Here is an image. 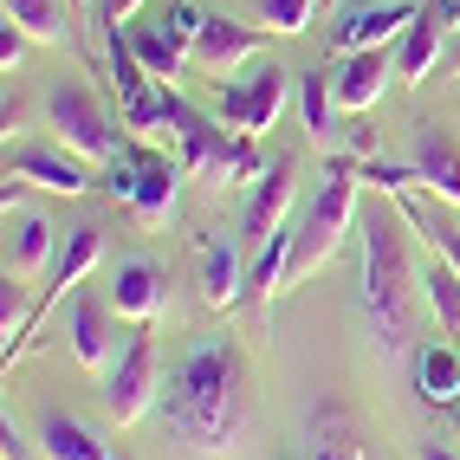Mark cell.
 <instances>
[{
    "label": "cell",
    "mask_w": 460,
    "mask_h": 460,
    "mask_svg": "<svg viewBox=\"0 0 460 460\" xmlns=\"http://www.w3.org/2000/svg\"><path fill=\"white\" fill-rule=\"evenodd\" d=\"M163 428L201 460H234L253 435V389H247V357L234 337H208L169 370L163 402H156Z\"/></svg>",
    "instance_id": "obj_1"
},
{
    "label": "cell",
    "mask_w": 460,
    "mask_h": 460,
    "mask_svg": "<svg viewBox=\"0 0 460 460\" xmlns=\"http://www.w3.org/2000/svg\"><path fill=\"white\" fill-rule=\"evenodd\" d=\"M409 221L402 208H370L357 221L363 240V312H370V331L389 357H409L415 344V312H421V279H415V260H409Z\"/></svg>",
    "instance_id": "obj_2"
},
{
    "label": "cell",
    "mask_w": 460,
    "mask_h": 460,
    "mask_svg": "<svg viewBox=\"0 0 460 460\" xmlns=\"http://www.w3.org/2000/svg\"><path fill=\"white\" fill-rule=\"evenodd\" d=\"M357 156H331L324 163V181H318V195L305 201L298 214V227H292V260H286V292L305 286L312 272H324L337 260V247L350 240L357 227Z\"/></svg>",
    "instance_id": "obj_3"
},
{
    "label": "cell",
    "mask_w": 460,
    "mask_h": 460,
    "mask_svg": "<svg viewBox=\"0 0 460 460\" xmlns=\"http://www.w3.org/2000/svg\"><path fill=\"white\" fill-rule=\"evenodd\" d=\"M46 124H52L58 143H66L72 156H84V163H117V149H124V143H117V130H111V117H104V104H98V91L78 84V78L52 84Z\"/></svg>",
    "instance_id": "obj_4"
},
{
    "label": "cell",
    "mask_w": 460,
    "mask_h": 460,
    "mask_svg": "<svg viewBox=\"0 0 460 460\" xmlns=\"http://www.w3.org/2000/svg\"><path fill=\"white\" fill-rule=\"evenodd\" d=\"M298 78L286 66H272V58H253L240 78L221 84V124L240 130V137H266L272 124H279V111H286V91Z\"/></svg>",
    "instance_id": "obj_5"
},
{
    "label": "cell",
    "mask_w": 460,
    "mask_h": 460,
    "mask_svg": "<svg viewBox=\"0 0 460 460\" xmlns=\"http://www.w3.org/2000/svg\"><path fill=\"white\" fill-rule=\"evenodd\" d=\"M156 402H163V383H156V331L137 324V337L124 344V357H117L111 376H104V409H111L117 428H130V421H143Z\"/></svg>",
    "instance_id": "obj_6"
},
{
    "label": "cell",
    "mask_w": 460,
    "mask_h": 460,
    "mask_svg": "<svg viewBox=\"0 0 460 460\" xmlns=\"http://www.w3.org/2000/svg\"><path fill=\"white\" fill-rule=\"evenodd\" d=\"M201 20H208V13H195L189 0H169V13H163L156 26H137L130 46H137V58L149 66V78L175 84L181 72L195 66V33H201Z\"/></svg>",
    "instance_id": "obj_7"
},
{
    "label": "cell",
    "mask_w": 460,
    "mask_h": 460,
    "mask_svg": "<svg viewBox=\"0 0 460 460\" xmlns=\"http://www.w3.org/2000/svg\"><path fill=\"white\" fill-rule=\"evenodd\" d=\"M169 130H175V149H181V169L189 175H208V181L227 175V156H234L240 130H221L214 117H201L189 98H181V91H169Z\"/></svg>",
    "instance_id": "obj_8"
},
{
    "label": "cell",
    "mask_w": 460,
    "mask_h": 460,
    "mask_svg": "<svg viewBox=\"0 0 460 460\" xmlns=\"http://www.w3.org/2000/svg\"><path fill=\"white\" fill-rule=\"evenodd\" d=\"M98 260H104V240H98V227H72V240H66V260L52 266V286H46V298L33 305V312H26V324H20V331L7 337V363H13V357H26V344H33V331H40V318L52 312L58 298H72V292L84 286V272L98 266Z\"/></svg>",
    "instance_id": "obj_9"
},
{
    "label": "cell",
    "mask_w": 460,
    "mask_h": 460,
    "mask_svg": "<svg viewBox=\"0 0 460 460\" xmlns=\"http://www.w3.org/2000/svg\"><path fill=\"white\" fill-rule=\"evenodd\" d=\"M409 189H428V195H441L460 208V137L441 130V124H415L409 130ZM402 195V189H395Z\"/></svg>",
    "instance_id": "obj_10"
},
{
    "label": "cell",
    "mask_w": 460,
    "mask_h": 460,
    "mask_svg": "<svg viewBox=\"0 0 460 460\" xmlns=\"http://www.w3.org/2000/svg\"><path fill=\"white\" fill-rule=\"evenodd\" d=\"M292 195H298V163H292V156H272V169L253 181V201H247V214H240V247H253V253H260L266 240L286 227Z\"/></svg>",
    "instance_id": "obj_11"
},
{
    "label": "cell",
    "mask_w": 460,
    "mask_h": 460,
    "mask_svg": "<svg viewBox=\"0 0 460 460\" xmlns=\"http://www.w3.org/2000/svg\"><path fill=\"white\" fill-rule=\"evenodd\" d=\"M260 46H266V26H240L227 13H208L195 33V66L208 78H240V66H253Z\"/></svg>",
    "instance_id": "obj_12"
},
{
    "label": "cell",
    "mask_w": 460,
    "mask_h": 460,
    "mask_svg": "<svg viewBox=\"0 0 460 460\" xmlns=\"http://www.w3.org/2000/svg\"><path fill=\"white\" fill-rule=\"evenodd\" d=\"M421 7H409V0H376V7H357V13H344L331 26V52L337 58H350V52H370V46H389V40H402L409 33V20H415Z\"/></svg>",
    "instance_id": "obj_13"
},
{
    "label": "cell",
    "mask_w": 460,
    "mask_h": 460,
    "mask_svg": "<svg viewBox=\"0 0 460 460\" xmlns=\"http://www.w3.org/2000/svg\"><path fill=\"white\" fill-rule=\"evenodd\" d=\"M389 78H395V52H389V46H370V52H350L344 66L331 72V91H337V111H350V117H370Z\"/></svg>",
    "instance_id": "obj_14"
},
{
    "label": "cell",
    "mask_w": 460,
    "mask_h": 460,
    "mask_svg": "<svg viewBox=\"0 0 460 460\" xmlns=\"http://www.w3.org/2000/svg\"><path fill=\"white\" fill-rule=\"evenodd\" d=\"M137 189H130V208H137V221L143 227H156V221H169V208H175V189H181V156H163L156 143H143L137 149Z\"/></svg>",
    "instance_id": "obj_15"
},
{
    "label": "cell",
    "mask_w": 460,
    "mask_h": 460,
    "mask_svg": "<svg viewBox=\"0 0 460 460\" xmlns=\"http://www.w3.org/2000/svg\"><path fill=\"white\" fill-rule=\"evenodd\" d=\"M7 181H33L46 195H84L91 175H84V156H72L66 143L58 149H13L7 156Z\"/></svg>",
    "instance_id": "obj_16"
},
{
    "label": "cell",
    "mask_w": 460,
    "mask_h": 460,
    "mask_svg": "<svg viewBox=\"0 0 460 460\" xmlns=\"http://www.w3.org/2000/svg\"><path fill=\"white\" fill-rule=\"evenodd\" d=\"M201 305L208 312H227V305L247 298V266H240V240H214L201 234Z\"/></svg>",
    "instance_id": "obj_17"
},
{
    "label": "cell",
    "mask_w": 460,
    "mask_h": 460,
    "mask_svg": "<svg viewBox=\"0 0 460 460\" xmlns=\"http://www.w3.org/2000/svg\"><path fill=\"white\" fill-rule=\"evenodd\" d=\"M447 33H454V26L441 20V7H435V13L421 7V13L409 20V33L395 40V78H402V84H428V72H435L441 52H447Z\"/></svg>",
    "instance_id": "obj_18"
},
{
    "label": "cell",
    "mask_w": 460,
    "mask_h": 460,
    "mask_svg": "<svg viewBox=\"0 0 460 460\" xmlns=\"http://www.w3.org/2000/svg\"><path fill=\"white\" fill-rule=\"evenodd\" d=\"M169 305V279L149 260H124L117 266V292H111V312L130 318V324H156Z\"/></svg>",
    "instance_id": "obj_19"
},
{
    "label": "cell",
    "mask_w": 460,
    "mask_h": 460,
    "mask_svg": "<svg viewBox=\"0 0 460 460\" xmlns=\"http://www.w3.org/2000/svg\"><path fill=\"white\" fill-rule=\"evenodd\" d=\"M40 454L46 460H117L111 441L91 421H78V415H46L40 421Z\"/></svg>",
    "instance_id": "obj_20"
},
{
    "label": "cell",
    "mask_w": 460,
    "mask_h": 460,
    "mask_svg": "<svg viewBox=\"0 0 460 460\" xmlns=\"http://www.w3.org/2000/svg\"><path fill=\"white\" fill-rule=\"evenodd\" d=\"M298 111H305V137H312L318 149H337L344 124H337V91H331V72L324 66L298 72Z\"/></svg>",
    "instance_id": "obj_21"
},
{
    "label": "cell",
    "mask_w": 460,
    "mask_h": 460,
    "mask_svg": "<svg viewBox=\"0 0 460 460\" xmlns=\"http://www.w3.org/2000/svg\"><path fill=\"white\" fill-rule=\"evenodd\" d=\"M312 460H370V441H363V428L350 409L324 402L312 415Z\"/></svg>",
    "instance_id": "obj_22"
},
{
    "label": "cell",
    "mask_w": 460,
    "mask_h": 460,
    "mask_svg": "<svg viewBox=\"0 0 460 460\" xmlns=\"http://www.w3.org/2000/svg\"><path fill=\"white\" fill-rule=\"evenodd\" d=\"M415 389L428 409H454L460 402V344H428L415 350Z\"/></svg>",
    "instance_id": "obj_23"
},
{
    "label": "cell",
    "mask_w": 460,
    "mask_h": 460,
    "mask_svg": "<svg viewBox=\"0 0 460 460\" xmlns=\"http://www.w3.org/2000/svg\"><path fill=\"white\" fill-rule=\"evenodd\" d=\"M72 357L84 363V370H104L111 363V318H104V305L98 298H84V292H72Z\"/></svg>",
    "instance_id": "obj_24"
},
{
    "label": "cell",
    "mask_w": 460,
    "mask_h": 460,
    "mask_svg": "<svg viewBox=\"0 0 460 460\" xmlns=\"http://www.w3.org/2000/svg\"><path fill=\"white\" fill-rule=\"evenodd\" d=\"M0 7H7V20L20 26L26 40H40V46H58V40L78 33L72 7H58V0H0Z\"/></svg>",
    "instance_id": "obj_25"
},
{
    "label": "cell",
    "mask_w": 460,
    "mask_h": 460,
    "mask_svg": "<svg viewBox=\"0 0 460 460\" xmlns=\"http://www.w3.org/2000/svg\"><path fill=\"white\" fill-rule=\"evenodd\" d=\"M46 260H52V221H46V214H20L13 240H7V272L26 279V272H40Z\"/></svg>",
    "instance_id": "obj_26"
},
{
    "label": "cell",
    "mask_w": 460,
    "mask_h": 460,
    "mask_svg": "<svg viewBox=\"0 0 460 460\" xmlns=\"http://www.w3.org/2000/svg\"><path fill=\"white\" fill-rule=\"evenodd\" d=\"M395 208H402V221H409V227H415V234L428 240V247H435V253H441V260H447V266L460 272V227H454V221H441V214L428 208V201H415L409 189L395 195Z\"/></svg>",
    "instance_id": "obj_27"
},
{
    "label": "cell",
    "mask_w": 460,
    "mask_h": 460,
    "mask_svg": "<svg viewBox=\"0 0 460 460\" xmlns=\"http://www.w3.org/2000/svg\"><path fill=\"white\" fill-rule=\"evenodd\" d=\"M428 305H435V318H441V331L460 344V272L441 260V266H428Z\"/></svg>",
    "instance_id": "obj_28"
},
{
    "label": "cell",
    "mask_w": 460,
    "mask_h": 460,
    "mask_svg": "<svg viewBox=\"0 0 460 460\" xmlns=\"http://www.w3.org/2000/svg\"><path fill=\"white\" fill-rule=\"evenodd\" d=\"M253 7H260V20L272 26V33H312V20H318V7H324V0H253Z\"/></svg>",
    "instance_id": "obj_29"
},
{
    "label": "cell",
    "mask_w": 460,
    "mask_h": 460,
    "mask_svg": "<svg viewBox=\"0 0 460 460\" xmlns=\"http://www.w3.org/2000/svg\"><path fill=\"white\" fill-rule=\"evenodd\" d=\"M337 149H344V156H357V163H370V156H376V130H370V124H363V117H357V124H344V137H337Z\"/></svg>",
    "instance_id": "obj_30"
},
{
    "label": "cell",
    "mask_w": 460,
    "mask_h": 460,
    "mask_svg": "<svg viewBox=\"0 0 460 460\" xmlns=\"http://www.w3.org/2000/svg\"><path fill=\"white\" fill-rule=\"evenodd\" d=\"M0 460H33V441L20 435V421H13V415L0 421Z\"/></svg>",
    "instance_id": "obj_31"
},
{
    "label": "cell",
    "mask_w": 460,
    "mask_h": 460,
    "mask_svg": "<svg viewBox=\"0 0 460 460\" xmlns=\"http://www.w3.org/2000/svg\"><path fill=\"white\" fill-rule=\"evenodd\" d=\"M26 46H33V40H26L20 26H13V20L0 26V66H7V78H13V66H20V52H26Z\"/></svg>",
    "instance_id": "obj_32"
},
{
    "label": "cell",
    "mask_w": 460,
    "mask_h": 460,
    "mask_svg": "<svg viewBox=\"0 0 460 460\" xmlns=\"http://www.w3.org/2000/svg\"><path fill=\"white\" fill-rule=\"evenodd\" d=\"M137 7H143V0H98V26H124Z\"/></svg>",
    "instance_id": "obj_33"
},
{
    "label": "cell",
    "mask_w": 460,
    "mask_h": 460,
    "mask_svg": "<svg viewBox=\"0 0 460 460\" xmlns=\"http://www.w3.org/2000/svg\"><path fill=\"white\" fill-rule=\"evenodd\" d=\"M415 460H460V447L441 441V435H428V441H415Z\"/></svg>",
    "instance_id": "obj_34"
},
{
    "label": "cell",
    "mask_w": 460,
    "mask_h": 460,
    "mask_svg": "<svg viewBox=\"0 0 460 460\" xmlns=\"http://www.w3.org/2000/svg\"><path fill=\"white\" fill-rule=\"evenodd\" d=\"M435 72H460V26L447 33V52H441V66H435Z\"/></svg>",
    "instance_id": "obj_35"
},
{
    "label": "cell",
    "mask_w": 460,
    "mask_h": 460,
    "mask_svg": "<svg viewBox=\"0 0 460 460\" xmlns=\"http://www.w3.org/2000/svg\"><path fill=\"white\" fill-rule=\"evenodd\" d=\"M441 20H447V26H460V0H441Z\"/></svg>",
    "instance_id": "obj_36"
},
{
    "label": "cell",
    "mask_w": 460,
    "mask_h": 460,
    "mask_svg": "<svg viewBox=\"0 0 460 460\" xmlns=\"http://www.w3.org/2000/svg\"><path fill=\"white\" fill-rule=\"evenodd\" d=\"M66 7H72V13H84V0H66Z\"/></svg>",
    "instance_id": "obj_37"
},
{
    "label": "cell",
    "mask_w": 460,
    "mask_h": 460,
    "mask_svg": "<svg viewBox=\"0 0 460 460\" xmlns=\"http://www.w3.org/2000/svg\"><path fill=\"white\" fill-rule=\"evenodd\" d=\"M324 7H337V0H324Z\"/></svg>",
    "instance_id": "obj_38"
}]
</instances>
